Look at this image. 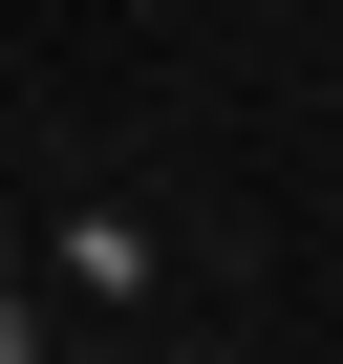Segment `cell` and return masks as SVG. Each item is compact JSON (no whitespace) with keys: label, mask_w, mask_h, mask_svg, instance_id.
<instances>
[{"label":"cell","mask_w":343,"mask_h":364,"mask_svg":"<svg viewBox=\"0 0 343 364\" xmlns=\"http://www.w3.org/2000/svg\"><path fill=\"white\" fill-rule=\"evenodd\" d=\"M0 364H43V300H22V279H0Z\"/></svg>","instance_id":"cell-1"}]
</instances>
